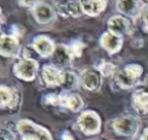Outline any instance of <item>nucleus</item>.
I'll list each match as a JSON object with an SVG mask.
<instances>
[{
    "mask_svg": "<svg viewBox=\"0 0 148 140\" xmlns=\"http://www.w3.org/2000/svg\"><path fill=\"white\" fill-rule=\"evenodd\" d=\"M43 77L45 82L49 86H56V85H63L65 81V73L61 72L54 66L46 65L43 68Z\"/></svg>",
    "mask_w": 148,
    "mask_h": 140,
    "instance_id": "6",
    "label": "nucleus"
},
{
    "mask_svg": "<svg viewBox=\"0 0 148 140\" xmlns=\"http://www.w3.org/2000/svg\"><path fill=\"white\" fill-rule=\"evenodd\" d=\"M34 15L40 23H48L54 19V11L46 3H38L34 8Z\"/></svg>",
    "mask_w": 148,
    "mask_h": 140,
    "instance_id": "12",
    "label": "nucleus"
},
{
    "mask_svg": "<svg viewBox=\"0 0 148 140\" xmlns=\"http://www.w3.org/2000/svg\"><path fill=\"white\" fill-rule=\"evenodd\" d=\"M58 10L63 16L72 15L74 17H78L83 12L80 2H73V1H69V2L66 3H59L58 4Z\"/></svg>",
    "mask_w": 148,
    "mask_h": 140,
    "instance_id": "15",
    "label": "nucleus"
},
{
    "mask_svg": "<svg viewBox=\"0 0 148 140\" xmlns=\"http://www.w3.org/2000/svg\"><path fill=\"white\" fill-rule=\"evenodd\" d=\"M113 128L120 135L133 136L138 130V121L135 117L125 116L116 119L113 123Z\"/></svg>",
    "mask_w": 148,
    "mask_h": 140,
    "instance_id": "5",
    "label": "nucleus"
},
{
    "mask_svg": "<svg viewBox=\"0 0 148 140\" xmlns=\"http://www.w3.org/2000/svg\"><path fill=\"white\" fill-rule=\"evenodd\" d=\"M33 48L40 56L42 57H48V56L53 55L54 51H55V46H54L53 42L47 37H38L37 39L34 41Z\"/></svg>",
    "mask_w": 148,
    "mask_h": 140,
    "instance_id": "10",
    "label": "nucleus"
},
{
    "mask_svg": "<svg viewBox=\"0 0 148 140\" xmlns=\"http://www.w3.org/2000/svg\"><path fill=\"white\" fill-rule=\"evenodd\" d=\"M72 53L70 50H68L65 46H57L55 48L53 55H52V60L54 64L58 66H65L71 61Z\"/></svg>",
    "mask_w": 148,
    "mask_h": 140,
    "instance_id": "14",
    "label": "nucleus"
},
{
    "mask_svg": "<svg viewBox=\"0 0 148 140\" xmlns=\"http://www.w3.org/2000/svg\"><path fill=\"white\" fill-rule=\"evenodd\" d=\"M23 140H39V139L34 137V136H31V135H23Z\"/></svg>",
    "mask_w": 148,
    "mask_h": 140,
    "instance_id": "28",
    "label": "nucleus"
},
{
    "mask_svg": "<svg viewBox=\"0 0 148 140\" xmlns=\"http://www.w3.org/2000/svg\"><path fill=\"white\" fill-rule=\"evenodd\" d=\"M17 129L21 135H31L38 138L39 140H52L50 133L45 128L38 126L37 124L29 121V120H21L18 122Z\"/></svg>",
    "mask_w": 148,
    "mask_h": 140,
    "instance_id": "3",
    "label": "nucleus"
},
{
    "mask_svg": "<svg viewBox=\"0 0 148 140\" xmlns=\"http://www.w3.org/2000/svg\"><path fill=\"white\" fill-rule=\"evenodd\" d=\"M0 45H1V54L3 56H5V57L15 56L19 51L18 41L13 36L2 35Z\"/></svg>",
    "mask_w": 148,
    "mask_h": 140,
    "instance_id": "9",
    "label": "nucleus"
},
{
    "mask_svg": "<svg viewBox=\"0 0 148 140\" xmlns=\"http://www.w3.org/2000/svg\"><path fill=\"white\" fill-rule=\"evenodd\" d=\"M140 140H148V128H146V129L143 131Z\"/></svg>",
    "mask_w": 148,
    "mask_h": 140,
    "instance_id": "27",
    "label": "nucleus"
},
{
    "mask_svg": "<svg viewBox=\"0 0 148 140\" xmlns=\"http://www.w3.org/2000/svg\"><path fill=\"white\" fill-rule=\"evenodd\" d=\"M108 27H109L110 33L120 36V37L122 35H125L129 31V23L127 19L121 16L112 17L108 23Z\"/></svg>",
    "mask_w": 148,
    "mask_h": 140,
    "instance_id": "13",
    "label": "nucleus"
},
{
    "mask_svg": "<svg viewBox=\"0 0 148 140\" xmlns=\"http://www.w3.org/2000/svg\"><path fill=\"white\" fill-rule=\"evenodd\" d=\"M63 85L66 87L67 89H71L77 85V78L75 76V74L73 73L67 72L65 73V81H64Z\"/></svg>",
    "mask_w": 148,
    "mask_h": 140,
    "instance_id": "20",
    "label": "nucleus"
},
{
    "mask_svg": "<svg viewBox=\"0 0 148 140\" xmlns=\"http://www.w3.org/2000/svg\"><path fill=\"white\" fill-rule=\"evenodd\" d=\"M117 6L119 11L125 13L126 15L133 16L137 12L138 0H118Z\"/></svg>",
    "mask_w": 148,
    "mask_h": 140,
    "instance_id": "18",
    "label": "nucleus"
},
{
    "mask_svg": "<svg viewBox=\"0 0 148 140\" xmlns=\"http://www.w3.org/2000/svg\"><path fill=\"white\" fill-rule=\"evenodd\" d=\"M142 73V67L137 64L127 65L123 70L116 74L115 80L122 89H130L136 83V80Z\"/></svg>",
    "mask_w": 148,
    "mask_h": 140,
    "instance_id": "1",
    "label": "nucleus"
},
{
    "mask_svg": "<svg viewBox=\"0 0 148 140\" xmlns=\"http://www.w3.org/2000/svg\"><path fill=\"white\" fill-rule=\"evenodd\" d=\"M45 103L52 106L61 105V104H63V97H59L57 95H54V93H51V95H48L45 97Z\"/></svg>",
    "mask_w": 148,
    "mask_h": 140,
    "instance_id": "21",
    "label": "nucleus"
},
{
    "mask_svg": "<svg viewBox=\"0 0 148 140\" xmlns=\"http://www.w3.org/2000/svg\"><path fill=\"white\" fill-rule=\"evenodd\" d=\"M133 108L140 115H147L148 114V91L140 89H136L132 99Z\"/></svg>",
    "mask_w": 148,
    "mask_h": 140,
    "instance_id": "8",
    "label": "nucleus"
},
{
    "mask_svg": "<svg viewBox=\"0 0 148 140\" xmlns=\"http://www.w3.org/2000/svg\"><path fill=\"white\" fill-rule=\"evenodd\" d=\"M62 140H74V138L68 132H65L63 134V136H62Z\"/></svg>",
    "mask_w": 148,
    "mask_h": 140,
    "instance_id": "26",
    "label": "nucleus"
},
{
    "mask_svg": "<svg viewBox=\"0 0 148 140\" xmlns=\"http://www.w3.org/2000/svg\"><path fill=\"white\" fill-rule=\"evenodd\" d=\"M1 140H14V135L8 129H1Z\"/></svg>",
    "mask_w": 148,
    "mask_h": 140,
    "instance_id": "23",
    "label": "nucleus"
},
{
    "mask_svg": "<svg viewBox=\"0 0 148 140\" xmlns=\"http://www.w3.org/2000/svg\"><path fill=\"white\" fill-rule=\"evenodd\" d=\"M82 84L87 91H97L101 84V76L95 71H87L82 76Z\"/></svg>",
    "mask_w": 148,
    "mask_h": 140,
    "instance_id": "17",
    "label": "nucleus"
},
{
    "mask_svg": "<svg viewBox=\"0 0 148 140\" xmlns=\"http://www.w3.org/2000/svg\"><path fill=\"white\" fill-rule=\"evenodd\" d=\"M82 47L83 46L81 44H77V43H74L73 44V47H72V55H76V56H79L81 54V51H82Z\"/></svg>",
    "mask_w": 148,
    "mask_h": 140,
    "instance_id": "24",
    "label": "nucleus"
},
{
    "mask_svg": "<svg viewBox=\"0 0 148 140\" xmlns=\"http://www.w3.org/2000/svg\"><path fill=\"white\" fill-rule=\"evenodd\" d=\"M38 71V63L36 60L21 59L14 66V73L23 80H33Z\"/></svg>",
    "mask_w": 148,
    "mask_h": 140,
    "instance_id": "4",
    "label": "nucleus"
},
{
    "mask_svg": "<svg viewBox=\"0 0 148 140\" xmlns=\"http://www.w3.org/2000/svg\"><path fill=\"white\" fill-rule=\"evenodd\" d=\"M80 4L83 12L90 16L99 14L105 8V3L101 0H80Z\"/></svg>",
    "mask_w": 148,
    "mask_h": 140,
    "instance_id": "16",
    "label": "nucleus"
},
{
    "mask_svg": "<svg viewBox=\"0 0 148 140\" xmlns=\"http://www.w3.org/2000/svg\"><path fill=\"white\" fill-rule=\"evenodd\" d=\"M99 70H101V72L103 73V75L106 76H109L113 73L114 71V66L112 65L111 63H103V65L99 66Z\"/></svg>",
    "mask_w": 148,
    "mask_h": 140,
    "instance_id": "22",
    "label": "nucleus"
},
{
    "mask_svg": "<svg viewBox=\"0 0 148 140\" xmlns=\"http://www.w3.org/2000/svg\"><path fill=\"white\" fill-rule=\"evenodd\" d=\"M0 105L2 109H14L17 106L18 95L15 89L1 85L0 87Z\"/></svg>",
    "mask_w": 148,
    "mask_h": 140,
    "instance_id": "7",
    "label": "nucleus"
},
{
    "mask_svg": "<svg viewBox=\"0 0 148 140\" xmlns=\"http://www.w3.org/2000/svg\"><path fill=\"white\" fill-rule=\"evenodd\" d=\"M78 124L82 132L87 135L99 133L101 129V119L99 115L92 111H86L79 117Z\"/></svg>",
    "mask_w": 148,
    "mask_h": 140,
    "instance_id": "2",
    "label": "nucleus"
},
{
    "mask_svg": "<svg viewBox=\"0 0 148 140\" xmlns=\"http://www.w3.org/2000/svg\"><path fill=\"white\" fill-rule=\"evenodd\" d=\"M63 105H65L71 111L78 112L83 107V101L81 97H79L76 93H73V95H69L66 97H63Z\"/></svg>",
    "mask_w": 148,
    "mask_h": 140,
    "instance_id": "19",
    "label": "nucleus"
},
{
    "mask_svg": "<svg viewBox=\"0 0 148 140\" xmlns=\"http://www.w3.org/2000/svg\"><path fill=\"white\" fill-rule=\"evenodd\" d=\"M38 0H18V2L21 5H23V6H36V5L38 4L37 3Z\"/></svg>",
    "mask_w": 148,
    "mask_h": 140,
    "instance_id": "25",
    "label": "nucleus"
},
{
    "mask_svg": "<svg viewBox=\"0 0 148 140\" xmlns=\"http://www.w3.org/2000/svg\"><path fill=\"white\" fill-rule=\"evenodd\" d=\"M122 38L112 33H106L101 39V46L109 53H117L122 48Z\"/></svg>",
    "mask_w": 148,
    "mask_h": 140,
    "instance_id": "11",
    "label": "nucleus"
}]
</instances>
